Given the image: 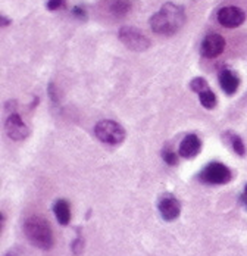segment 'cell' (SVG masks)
Wrapping results in <instances>:
<instances>
[{
  "instance_id": "14",
  "label": "cell",
  "mask_w": 247,
  "mask_h": 256,
  "mask_svg": "<svg viewBox=\"0 0 247 256\" xmlns=\"http://www.w3.org/2000/svg\"><path fill=\"white\" fill-rule=\"evenodd\" d=\"M198 99H200V103L206 108V109H214L218 103V99L215 96V93L212 90H204L198 94Z\"/></svg>"
},
{
  "instance_id": "7",
  "label": "cell",
  "mask_w": 247,
  "mask_h": 256,
  "mask_svg": "<svg viewBox=\"0 0 247 256\" xmlns=\"http://www.w3.org/2000/svg\"><path fill=\"white\" fill-rule=\"evenodd\" d=\"M4 130H6V134L10 140H15V142H21L28 137L30 134V130L26 127L22 118L16 114V112H12L8 118H6V122H4Z\"/></svg>"
},
{
  "instance_id": "16",
  "label": "cell",
  "mask_w": 247,
  "mask_h": 256,
  "mask_svg": "<svg viewBox=\"0 0 247 256\" xmlns=\"http://www.w3.org/2000/svg\"><path fill=\"white\" fill-rule=\"evenodd\" d=\"M190 88H192L194 93L200 94L202 92L208 90L209 87H208V81H206L204 78L198 77V78H193V80H192V82H190Z\"/></svg>"
},
{
  "instance_id": "21",
  "label": "cell",
  "mask_w": 247,
  "mask_h": 256,
  "mask_svg": "<svg viewBox=\"0 0 247 256\" xmlns=\"http://www.w3.org/2000/svg\"><path fill=\"white\" fill-rule=\"evenodd\" d=\"M240 204H242L243 208L247 210V182H246V186H244V190H243L242 196H240Z\"/></svg>"
},
{
  "instance_id": "3",
  "label": "cell",
  "mask_w": 247,
  "mask_h": 256,
  "mask_svg": "<svg viewBox=\"0 0 247 256\" xmlns=\"http://www.w3.org/2000/svg\"><path fill=\"white\" fill-rule=\"evenodd\" d=\"M94 134L102 143L106 144H121L125 138V130L121 124L112 121V120H104L96 124Z\"/></svg>"
},
{
  "instance_id": "19",
  "label": "cell",
  "mask_w": 247,
  "mask_h": 256,
  "mask_svg": "<svg viewBox=\"0 0 247 256\" xmlns=\"http://www.w3.org/2000/svg\"><path fill=\"white\" fill-rule=\"evenodd\" d=\"M65 6V0H49L48 2V9L49 10H58Z\"/></svg>"
},
{
  "instance_id": "20",
  "label": "cell",
  "mask_w": 247,
  "mask_h": 256,
  "mask_svg": "<svg viewBox=\"0 0 247 256\" xmlns=\"http://www.w3.org/2000/svg\"><path fill=\"white\" fill-rule=\"evenodd\" d=\"M72 15H74L75 18H78V20H86L87 18L86 9L81 8V6H75L74 9H72Z\"/></svg>"
},
{
  "instance_id": "5",
  "label": "cell",
  "mask_w": 247,
  "mask_h": 256,
  "mask_svg": "<svg viewBox=\"0 0 247 256\" xmlns=\"http://www.w3.org/2000/svg\"><path fill=\"white\" fill-rule=\"evenodd\" d=\"M118 37L128 49L134 52L148 50L150 46V40L140 30H137L134 26H122L120 30Z\"/></svg>"
},
{
  "instance_id": "22",
  "label": "cell",
  "mask_w": 247,
  "mask_h": 256,
  "mask_svg": "<svg viewBox=\"0 0 247 256\" xmlns=\"http://www.w3.org/2000/svg\"><path fill=\"white\" fill-rule=\"evenodd\" d=\"M0 20H2V26H9V24H10V21H9V20H8L6 16H2Z\"/></svg>"
},
{
  "instance_id": "23",
  "label": "cell",
  "mask_w": 247,
  "mask_h": 256,
  "mask_svg": "<svg viewBox=\"0 0 247 256\" xmlns=\"http://www.w3.org/2000/svg\"><path fill=\"white\" fill-rule=\"evenodd\" d=\"M4 256H22V255H21L20 252H16V250H9V252H8Z\"/></svg>"
},
{
  "instance_id": "18",
  "label": "cell",
  "mask_w": 247,
  "mask_h": 256,
  "mask_svg": "<svg viewBox=\"0 0 247 256\" xmlns=\"http://www.w3.org/2000/svg\"><path fill=\"white\" fill-rule=\"evenodd\" d=\"M71 248H72V252H74L75 255H80V254L82 252V249H84V242H82V238H81V237H76Z\"/></svg>"
},
{
  "instance_id": "10",
  "label": "cell",
  "mask_w": 247,
  "mask_h": 256,
  "mask_svg": "<svg viewBox=\"0 0 247 256\" xmlns=\"http://www.w3.org/2000/svg\"><path fill=\"white\" fill-rule=\"evenodd\" d=\"M200 149H202V142L196 134H188L182 138L181 144H180V149H178V154H181L182 158L186 159H193L200 154Z\"/></svg>"
},
{
  "instance_id": "4",
  "label": "cell",
  "mask_w": 247,
  "mask_h": 256,
  "mask_svg": "<svg viewBox=\"0 0 247 256\" xmlns=\"http://www.w3.org/2000/svg\"><path fill=\"white\" fill-rule=\"evenodd\" d=\"M232 178L231 170L221 162L208 164L202 172L198 174V180L206 184H226Z\"/></svg>"
},
{
  "instance_id": "12",
  "label": "cell",
  "mask_w": 247,
  "mask_h": 256,
  "mask_svg": "<svg viewBox=\"0 0 247 256\" xmlns=\"http://www.w3.org/2000/svg\"><path fill=\"white\" fill-rule=\"evenodd\" d=\"M104 9L114 18H122L131 10V0H104Z\"/></svg>"
},
{
  "instance_id": "17",
  "label": "cell",
  "mask_w": 247,
  "mask_h": 256,
  "mask_svg": "<svg viewBox=\"0 0 247 256\" xmlns=\"http://www.w3.org/2000/svg\"><path fill=\"white\" fill-rule=\"evenodd\" d=\"M162 159L168 164V165H176L178 164V158H176V154L172 152L171 149H164V152H162Z\"/></svg>"
},
{
  "instance_id": "11",
  "label": "cell",
  "mask_w": 247,
  "mask_h": 256,
  "mask_svg": "<svg viewBox=\"0 0 247 256\" xmlns=\"http://www.w3.org/2000/svg\"><path fill=\"white\" fill-rule=\"evenodd\" d=\"M220 86H221V88H222L225 94L232 96L240 87V78H238L237 74H234L231 70L224 68L220 72Z\"/></svg>"
},
{
  "instance_id": "6",
  "label": "cell",
  "mask_w": 247,
  "mask_h": 256,
  "mask_svg": "<svg viewBox=\"0 0 247 256\" xmlns=\"http://www.w3.org/2000/svg\"><path fill=\"white\" fill-rule=\"evenodd\" d=\"M216 20L225 28H237L244 22L246 14L243 9H240L237 6H225L218 10Z\"/></svg>"
},
{
  "instance_id": "1",
  "label": "cell",
  "mask_w": 247,
  "mask_h": 256,
  "mask_svg": "<svg viewBox=\"0 0 247 256\" xmlns=\"http://www.w3.org/2000/svg\"><path fill=\"white\" fill-rule=\"evenodd\" d=\"M186 22V12L182 6L175 3H165L152 18L150 26L156 34L172 36Z\"/></svg>"
},
{
  "instance_id": "8",
  "label": "cell",
  "mask_w": 247,
  "mask_h": 256,
  "mask_svg": "<svg viewBox=\"0 0 247 256\" xmlns=\"http://www.w3.org/2000/svg\"><path fill=\"white\" fill-rule=\"evenodd\" d=\"M200 50H202V54L208 59L218 58L225 50V40L222 36L216 32H210L203 38Z\"/></svg>"
},
{
  "instance_id": "2",
  "label": "cell",
  "mask_w": 247,
  "mask_h": 256,
  "mask_svg": "<svg viewBox=\"0 0 247 256\" xmlns=\"http://www.w3.org/2000/svg\"><path fill=\"white\" fill-rule=\"evenodd\" d=\"M24 232L30 243L38 249L49 250L53 246V231L50 224L42 216H30L25 220Z\"/></svg>"
},
{
  "instance_id": "13",
  "label": "cell",
  "mask_w": 247,
  "mask_h": 256,
  "mask_svg": "<svg viewBox=\"0 0 247 256\" xmlns=\"http://www.w3.org/2000/svg\"><path fill=\"white\" fill-rule=\"evenodd\" d=\"M53 212H54V216L58 220V222L60 226H68L70 221H71V209L70 205L65 199H59L56 200V204L53 205Z\"/></svg>"
},
{
  "instance_id": "9",
  "label": "cell",
  "mask_w": 247,
  "mask_h": 256,
  "mask_svg": "<svg viewBox=\"0 0 247 256\" xmlns=\"http://www.w3.org/2000/svg\"><path fill=\"white\" fill-rule=\"evenodd\" d=\"M158 209L160 212V216L165 221H175L181 214L180 202L171 194H165L164 198H160V200L158 204Z\"/></svg>"
},
{
  "instance_id": "15",
  "label": "cell",
  "mask_w": 247,
  "mask_h": 256,
  "mask_svg": "<svg viewBox=\"0 0 247 256\" xmlns=\"http://www.w3.org/2000/svg\"><path fill=\"white\" fill-rule=\"evenodd\" d=\"M226 136L230 137V142H231V146H232L234 152L238 156H244L246 154V146H244L242 137L237 136V134H232V132H228Z\"/></svg>"
}]
</instances>
